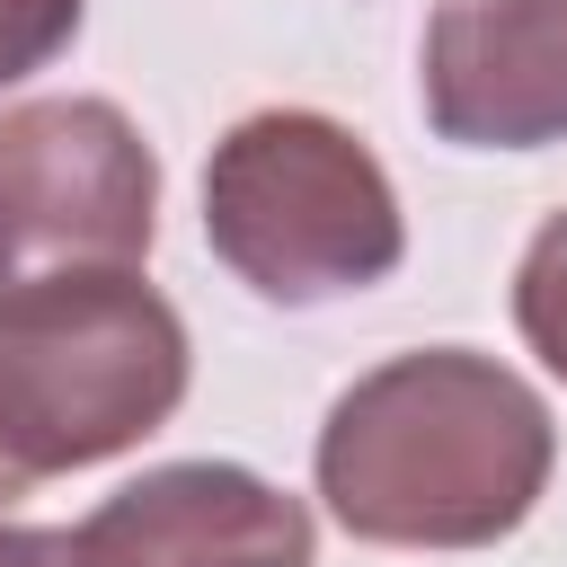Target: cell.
<instances>
[{
	"mask_svg": "<svg viewBox=\"0 0 567 567\" xmlns=\"http://www.w3.org/2000/svg\"><path fill=\"white\" fill-rule=\"evenodd\" d=\"M71 549L80 567H310V514L239 461H168L115 487Z\"/></svg>",
	"mask_w": 567,
	"mask_h": 567,
	"instance_id": "6",
	"label": "cell"
},
{
	"mask_svg": "<svg viewBox=\"0 0 567 567\" xmlns=\"http://www.w3.org/2000/svg\"><path fill=\"white\" fill-rule=\"evenodd\" d=\"M159 230V159L115 97L0 106V284L142 266Z\"/></svg>",
	"mask_w": 567,
	"mask_h": 567,
	"instance_id": "4",
	"label": "cell"
},
{
	"mask_svg": "<svg viewBox=\"0 0 567 567\" xmlns=\"http://www.w3.org/2000/svg\"><path fill=\"white\" fill-rule=\"evenodd\" d=\"M416 80L425 124L461 151L567 142V0H443Z\"/></svg>",
	"mask_w": 567,
	"mask_h": 567,
	"instance_id": "5",
	"label": "cell"
},
{
	"mask_svg": "<svg viewBox=\"0 0 567 567\" xmlns=\"http://www.w3.org/2000/svg\"><path fill=\"white\" fill-rule=\"evenodd\" d=\"M186 399V319L142 266L0 284V452L27 478L159 434Z\"/></svg>",
	"mask_w": 567,
	"mask_h": 567,
	"instance_id": "2",
	"label": "cell"
},
{
	"mask_svg": "<svg viewBox=\"0 0 567 567\" xmlns=\"http://www.w3.org/2000/svg\"><path fill=\"white\" fill-rule=\"evenodd\" d=\"M80 9L89 0H0V89L44 71L71 35H80Z\"/></svg>",
	"mask_w": 567,
	"mask_h": 567,
	"instance_id": "8",
	"label": "cell"
},
{
	"mask_svg": "<svg viewBox=\"0 0 567 567\" xmlns=\"http://www.w3.org/2000/svg\"><path fill=\"white\" fill-rule=\"evenodd\" d=\"M319 496L372 549H487L558 461V425L523 372L470 346L372 363L319 425Z\"/></svg>",
	"mask_w": 567,
	"mask_h": 567,
	"instance_id": "1",
	"label": "cell"
},
{
	"mask_svg": "<svg viewBox=\"0 0 567 567\" xmlns=\"http://www.w3.org/2000/svg\"><path fill=\"white\" fill-rule=\"evenodd\" d=\"M204 239L213 257L284 310L372 292L408 257L399 195L381 159L310 106L239 115L204 159Z\"/></svg>",
	"mask_w": 567,
	"mask_h": 567,
	"instance_id": "3",
	"label": "cell"
},
{
	"mask_svg": "<svg viewBox=\"0 0 567 567\" xmlns=\"http://www.w3.org/2000/svg\"><path fill=\"white\" fill-rule=\"evenodd\" d=\"M0 567H80L71 532H35V523H0Z\"/></svg>",
	"mask_w": 567,
	"mask_h": 567,
	"instance_id": "9",
	"label": "cell"
},
{
	"mask_svg": "<svg viewBox=\"0 0 567 567\" xmlns=\"http://www.w3.org/2000/svg\"><path fill=\"white\" fill-rule=\"evenodd\" d=\"M514 328H523V346L567 381V213H549L540 239H532L523 266H514Z\"/></svg>",
	"mask_w": 567,
	"mask_h": 567,
	"instance_id": "7",
	"label": "cell"
},
{
	"mask_svg": "<svg viewBox=\"0 0 567 567\" xmlns=\"http://www.w3.org/2000/svg\"><path fill=\"white\" fill-rule=\"evenodd\" d=\"M27 487H35V478H27V470H18V461H9V452H0V514H9V505H18V496H27Z\"/></svg>",
	"mask_w": 567,
	"mask_h": 567,
	"instance_id": "10",
	"label": "cell"
}]
</instances>
